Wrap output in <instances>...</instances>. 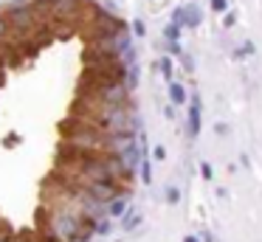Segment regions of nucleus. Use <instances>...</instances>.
Returning <instances> with one entry per match:
<instances>
[{"label":"nucleus","instance_id":"nucleus-11","mask_svg":"<svg viewBox=\"0 0 262 242\" xmlns=\"http://www.w3.org/2000/svg\"><path fill=\"white\" fill-rule=\"evenodd\" d=\"M110 231V223L107 219H102V223H96V234H107Z\"/></svg>","mask_w":262,"mask_h":242},{"label":"nucleus","instance_id":"nucleus-17","mask_svg":"<svg viewBox=\"0 0 262 242\" xmlns=\"http://www.w3.org/2000/svg\"><path fill=\"white\" fill-rule=\"evenodd\" d=\"M183 242H200V239H198V236H186Z\"/></svg>","mask_w":262,"mask_h":242},{"label":"nucleus","instance_id":"nucleus-4","mask_svg":"<svg viewBox=\"0 0 262 242\" xmlns=\"http://www.w3.org/2000/svg\"><path fill=\"white\" fill-rule=\"evenodd\" d=\"M183 23H186L189 28H194V26H200V11L194 9V6H189L186 11H183Z\"/></svg>","mask_w":262,"mask_h":242},{"label":"nucleus","instance_id":"nucleus-3","mask_svg":"<svg viewBox=\"0 0 262 242\" xmlns=\"http://www.w3.org/2000/svg\"><path fill=\"white\" fill-rule=\"evenodd\" d=\"M169 96H172V101H175V104H183V101H186V90H183V84L169 82Z\"/></svg>","mask_w":262,"mask_h":242},{"label":"nucleus","instance_id":"nucleus-12","mask_svg":"<svg viewBox=\"0 0 262 242\" xmlns=\"http://www.w3.org/2000/svg\"><path fill=\"white\" fill-rule=\"evenodd\" d=\"M211 11H226V0H211Z\"/></svg>","mask_w":262,"mask_h":242},{"label":"nucleus","instance_id":"nucleus-5","mask_svg":"<svg viewBox=\"0 0 262 242\" xmlns=\"http://www.w3.org/2000/svg\"><path fill=\"white\" fill-rule=\"evenodd\" d=\"M9 31H12V26H9V20H6V14H0V42L9 37Z\"/></svg>","mask_w":262,"mask_h":242},{"label":"nucleus","instance_id":"nucleus-9","mask_svg":"<svg viewBox=\"0 0 262 242\" xmlns=\"http://www.w3.org/2000/svg\"><path fill=\"white\" fill-rule=\"evenodd\" d=\"M166 200L178 203V200H181V191H178V189H166Z\"/></svg>","mask_w":262,"mask_h":242},{"label":"nucleus","instance_id":"nucleus-10","mask_svg":"<svg viewBox=\"0 0 262 242\" xmlns=\"http://www.w3.org/2000/svg\"><path fill=\"white\" fill-rule=\"evenodd\" d=\"M152 158H155V161H164V158H166V149H164V146H155V149H152Z\"/></svg>","mask_w":262,"mask_h":242},{"label":"nucleus","instance_id":"nucleus-14","mask_svg":"<svg viewBox=\"0 0 262 242\" xmlns=\"http://www.w3.org/2000/svg\"><path fill=\"white\" fill-rule=\"evenodd\" d=\"M223 26L231 28V26H234V14H226V17H223Z\"/></svg>","mask_w":262,"mask_h":242},{"label":"nucleus","instance_id":"nucleus-7","mask_svg":"<svg viewBox=\"0 0 262 242\" xmlns=\"http://www.w3.org/2000/svg\"><path fill=\"white\" fill-rule=\"evenodd\" d=\"M166 37H169V42H178V37H181V31H178V23L166 28Z\"/></svg>","mask_w":262,"mask_h":242},{"label":"nucleus","instance_id":"nucleus-13","mask_svg":"<svg viewBox=\"0 0 262 242\" xmlns=\"http://www.w3.org/2000/svg\"><path fill=\"white\" fill-rule=\"evenodd\" d=\"M200 166H203V169H200V172H203V178L211 180V174H214V172H211V166H209V163H200Z\"/></svg>","mask_w":262,"mask_h":242},{"label":"nucleus","instance_id":"nucleus-8","mask_svg":"<svg viewBox=\"0 0 262 242\" xmlns=\"http://www.w3.org/2000/svg\"><path fill=\"white\" fill-rule=\"evenodd\" d=\"M161 71H164V76H166V79L172 76V62L166 59V56H164V59H161Z\"/></svg>","mask_w":262,"mask_h":242},{"label":"nucleus","instance_id":"nucleus-16","mask_svg":"<svg viewBox=\"0 0 262 242\" xmlns=\"http://www.w3.org/2000/svg\"><path fill=\"white\" fill-rule=\"evenodd\" d=\"M0 242H17L14 236H0Z\"/></svg>","mask_w":262,"mask_h":242},{"label":"nucleus","instance_id":"nucleus-2","mask_svg":"<svg viewBox=\"0 0 262 242\" xmlns=\"http://www.w3.org/2000/svg\"><path fill=\"white\" fill-rule=\"evenodd\" d=\"M127 214V203H124V197H119V200H113L107 206V217H124Z\"/></svg>","mask_w":262,"mask_h":242},{"label":"nucleus","instance_id":"nucleus-1","mask_svg":"<svg viewBox=\"0 0 262 242\" xmlns=\"http://www.w3.org/2000/svg\"><path fill=\"white\" fill-rule=\"evenodd\" d=\"M189 133H192V138L200 133V101L192 99V110H189Z\"/></svg>","mask_w":262,"mask_h":242},{"label":"nucleus","instance_id":"nucleus-15","mask_svg":"<svg viewBox=\"0 0 262 242\" xmlns=\"http://www.w3.org/2000/svg\"><path fill=\"white\" fill-rule=\"evenodd\" d=\"M133 28H136V34H144V23H141V20L133 23Z\"/></svg>","mask_w":262,"mask_h":242},{"label":"nucleus","instance_id":"nucleus-6","mask_svg":"<svg viewBox=\"0 0 262 242\" xmlns=\"http://www.w3.org/2000/svg\"><path fill=\"white\" fill-rule=\"evenodd\" d=\"M141 178H144V183H149V180H152V172H149V161H147V155L141 158Z\"/></svg>","mask_w":262,"mask_h":242}]
</instances>
